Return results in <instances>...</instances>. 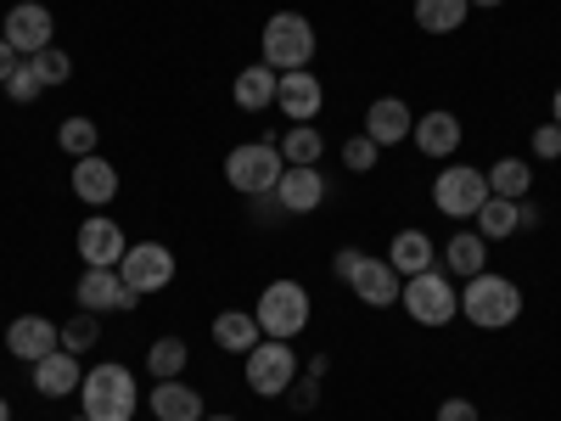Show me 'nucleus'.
I'll use <instances>...</instances> for the list:
<instances>
[{"instance_id": "obj_41", "label": "nucleus", "mask_w": 561, "mask_h": 421, "mask_svg": "<svg viewBox=\"0 0 561 421\" xmlns=\"http://www.w3.org/2000/svg\"><path fill=\"white\" fill-rule=\"evenodd\" d=\"M325 371H332V360H325V349H320V354L304 365V377H325Z\"/></svg>"}, {"instance_id": "obj_5", "label": "nucleus", "mask_w": 561, "mask_h": 421, "mask_svg": "<svg viewBox=\"0 0 561 421\" xmlns=\"http://www.w3.org/2000/svg\"><path fill=\"white\" fill-rule=\"evenodd\" d=\"M399 309L415 320V326H449L455 315H460V287H455V275H444V270H421V275H410L404 281V293H399Z\"/></svg>"}, {"instance_id": "obj_36", "label": "nucleus", "mask_w": 561, "mask_h": 421, "mask_svg": "<svg viewBox=\"0 0 561 421\" xmlns=\"http://www.w3.org/2000/svg\"><path fill=\"white\" fill-rule=\"evenodd\" d=\"M534 158H545V163L561 158V124H539L534 129Z\"/></svg>"}, {"instance_id": "obj_38", "label": "nucleus", "mask_w": 561, "mask_h": 421, "mask_svg": "<svg viewBox=\"0 0 561 421\" xmlns=\"http://www.w3.org/2000/svg\"><path fill=\"white\" fill-rule=\"evenodd\" d=\"M438 421H483V416H478L472 399H444V405H438Z\"/></svg>"}, {"instance_id": "obj_29", "label": "nucleus", "mask_w": 561, "mask_h": 421, "mask_svg": "<svg viewBox=\"0 0 561 421\" xmlns=\"http://www.w3.org/2000/svg\"><path fill=\"white\" fill-rule=\"evenodd\" d=\"M185 365H192V343L185 338H158L152 349H147V377L152 383H169V377H185Z\"/></svg>"}, {"instance_id": "obj_46", "label": "nucleus", "mask_w": 561, "mask_h": 421, "mask_svg": "<svg viewBox=\"0 0 561 421\" xmlns=\"http://www.w3.org/2000/svg\"><path fill=\"white\" fill-rule=\"evenodd\" d=\"M203 421H242V416H203Z\"/></svg>"}, {"instance_id": "obj_27", "label": "nucleus", "mask_w": 561, "mask_h": 421, "mask_svg": "<svg viewBox=\"0 0 561 421\" xmlns=\"http://www.w3.org/2000/svg\"><path fill=\"white\" fill-rule=\"evenodd\" d=\"M472 18V0H415V29L421 34H460Z\"/></svg>"}, {"instance_id": "obj_19", "label": "nucleus", "mask_w": 561, "mask_h": 421, "mask_svg": "<svg viewBox=\"0 0 561 421\" xmlns=\"http://www.w3.org/2000/svg\"><path fill=\"white\" fill-rule=\"evenodd\" d=\"M34 371V394L39 399H73L79 394V383H84V365H79V354H68V349H51L39 365H28Z\"/></svg>"}, {"instance_id": "obj_23", "label": "nucleus", "mask_w": 561, "mask_h": 421, "mask_svg": "<svg viewBox=\"0 0 561 421\" xmlns=\"http://www.w3.org/2000/svg\"><path fill=\"white\" fill-rule=\"evenodd\" d=\"M388 264L410 281V275H421V270H438V248H433V237L427 230H399V237L388 242Z\"/></svg>"}, {"instance_id": "obj_24", "label": "nucleus", "mask_w": 561, "mask_h": 421, "mask_svg": "<svg viewBox=\"0 0 561 421\" xmlns=\"http://www.w3.org/2000/svg\"><path fill=\"white\" fill-rule=\"evenodd\" d=\"M438 259H444V275L472 281V275H483V270H489V242L478 237V230H455L449 248H444Z\"/></svg>"}, {"instance_id": "obj_48", "label": "nucleus", "mask_w": 561, "mask_h": 421, "mask_svg": "<svg viewBox=\"0 0 561 421\" xmlns=\"http://www.w3.org/2000/svg\"><path fill=\"white\" fill-rule=\"evenodd\" d=\"M0 18H7V12H0Z\"/></svg>"}, {"instance_id": "obj_6", "label": "nucleus", "mask_w": 561, "mask_h": 421, "mask_svg": "<svg viewBox=\"0 0 561 421\" xmlns=\"http://www.w3.org/2000/svg\"><path fill=\"white\" fill-rule=\"evenodd\" d=\"M280 169L287 163H280L275 140H242V147L225 152V180H230V192H242V197H270Z\"/></svg>"}, {"instance_id": "obj_39", "label": "nucleus", "mask_w": 561, "mask_h": 421, "mask_svg": "<svg viewBox=\"0 0 561 421\" xmlns=\"http://www.w3.org/2000/svg\"><path fill=\"white\" fill-rule=\"evenodd\" d=\"M359 264H365V248H337V259H332V275H337V281H348Z\"/></svg>"}, {"instance_id": "obj_34", "label": "nucleus", "mask_w": 561, "mask_h": 421, "mask_svg": "<svg viewBox=\"0 0 561 421\" xmlns=\"http://www.w3.org/2000/svg\"><path fill=\"white\" fill-rule=\"evenodd\" d=\"M0 90H7V96H12V107H34V102L45 96V84H39V73H34V62H28V57H23V62L12 68V79L0 84Z\"/></svg>"}, {"instance_id": "obj_2", "label": "nucleus", "mask_w": 561, "mask_h": 421, "mask_svg": "<svg viewBox=\"0 0 561 421\" xmlns=\"http://www.w3.org/2000/svg\"><path fill=\"white\" fill-rule=\"evenodd\" d=\"M460 315L478 326V332H505V326H517L523 320V287L511 275H472V281H460Z\"/></svg>"}, {"instance_id": "obj_11", "label": "nucleus", "mask_w": 561, "mask_h": 421, "mask_svg": "<svg viewBox=\"0 0 561 421\" xmlns=\"http://www.w3.org/2000/svg\"><path fill=\"white\" fill-rule=\"evenodd\" d=\"M73 248H79L84 270H118V264H124V253H129V242H124L118 219H107V214H90V219L79 225Z\"/></svg>"}, {"instance_id": "obj_25", "label": "nucleus", "mask_w": 561, "mask_h": 421, "mask_svg": "<svg viewBox=\"0 0 561 421\" xmlns=\"http://www.w3.org/2000/svg\"><path fill=\"white\" fill-rule=\"evenodd\" d=\"M275 90H280V73L253 62V68L237 73V84H230V102H237L242 113H264V107H275Z\"/></svg>"}, {"instance_id": "obj_42", "label": "nucleus", "mask_w": 561, "mask_h": 421, "mask_svg": "<svg viewBox=\"0 0 561 421\" xmlns=\"http://www.w3.org/2000/svg\"><path fill=\"white\" fill-rule=\"evenodd\" d=\"M539 219H545V214H539V208L523 197V230H539Z\"/></svg>"}, {"instance_id": "obj_43", "label": "nucleus", "mask_w": 561, "mask_h": 421, "mask_svg": "<svg viewBox=\"0 0 561 421\" xmlns=\"http://www.w3.org/2000/svg\"><path fill=\"white\" fill-rule=\"evenodd\" d=\"M550 124H561V84H556V96H550Z\"/></svg>"}, {"instance_id": "obj_17", "label": "nucleus", "mask_w": 561, "mask_h": 421, "mask_svg": "<svg viewBox=\"0 0 561 421\" xmlns=\"http://www.w3.org/2000/svg\"><path fill=\"white\" fill-rule=\"evenodd\" d=\"M275 208L280 214H314L320 203H325V174L320 169H280V180H275Z\"/></svg>"}, {"instance_id": "obj_9", "label": "nucleus", "mask_w": 561, "mask_h": 421, "mask_svg": "<svg viewBox=\"0 0 561 421\" xmlns=\"http://www.w3.org/2000/svg\"><path fill=\"white\" fill-rule=\"evenodd\" d=\"M174 270H180V259H174V248H163V242H129V253H124V264H118L124 287H129L135 298L163 293L169 281H174Z\"/></svg>"}, {"instance_id": "obj_21", "label": "nucleus", "mask_w": 561, "mask_h": 421, "mask_svg": "<svg viewBox=\"0 0 561 421\" xmlns=\"http://www.w3.org/2000/svg\"><path fill=\"white\" fill-rule=\"evenodd\" d=\"M147 410H152L158 421H203V416H208L203 394H197L192 383H185V377L152 383V394H147Z\"/></svg>"}, {"instance_id": "obj_33", "label": "nucleus", "mask_w": 561, "mask_h": 421, "mask_svg": "<svg viewBox=\"0 0 561 421\" xmlns=\"http://www.w3.org/2000/svg\"><path fill=\"white\" fill-rule=\"evenodd\" d=\"M34 62V73H39V84L45 90H62L68 79H73V57L62 52V45H45V52L39 57H28Z\"/></svg>"}, {"instance_id": "obj_44", "label": "nucleus", "mask_w": 561, "mask_h": 421, "mask_svg": "<svg viewBox=\"0 0 561 421\" xmlns=\"http://www.w3.org/2000/svg\"><path fill=\"white\" fill-rule=\"evenodd\" d=\"M472 7H483V12H494V7H505V0H472Z\"/></svg>"}, {"instance_id": "obj_8", "label": "nucleus", "mask_w": 561, "mask_h": 421, "mask_svg": "<svg viewBox=\"0 0 561 421\" xmlns=\"http://www.w3.org/2000/svg\"><path fill=\"white\" fill-rule=\"evenodd\" d=\"M489 203V174L483 169H472V163H455V169H438V180H433V208L444 214V219H478V208Z\"/></svg>"}, {"instance_id": "obj_15", "label": "nucleus", "mask_w": 561, "mask_h": 421, "mask_svg": "<svg viewBox=\"0 0 561 421\" xmlns=\"http://www.w3.org/2000/svg\"><path fill=\"white\" fill-rule=\"evenodd\" d=\"M68 185H73V197L84 203V208H107L113 197H118V169L102 158V152H90V158H73V169H68Z\"/></svg>"}, {"instance_id": "obj_12", "label": "nucleus", "mask_w": 561, "mask_h": 421, "mask_svg": "<svg viewBox=\"0 0 561 421\" xmlns=\"http://www.w3.org/2000/svg\"><path fill=\"white\" fill-rule=\"evenodd\" d=\"M275 107L287 113V124H314L320 107H325V79L314 68H298V73H280V90H275Z\"/></svg>"}, {"instance_id": "obj_35", "label": "nucleus", "mask_w": 561, "mask_h": 421, "mask_svg": "<svg viewBox=\"0 0 561 421\" xmlns=\"http://www.w3.org/2000/svg\"><path fill=\"white\" fill-rule=\"evenodd\" d=\"M377 158H382V147H377L365 129L343 140V169H348V174H370V169H377Z\"/></svg>"}, {"instance_id": "obj_4", "label": "nucleus", "mask_w": 561, "mask_h": 421, "mask_svg": "<svg viewBox=\"0 0 561 421\" xmlns=\"http://www.w3.org/2000/svg\"><path fill=\"white\" fill-rule=\"evenodd\" d=\"M314 52H320V39H314V23H309L304 12H275V18L264 23V34H259V62L275 68V73L309 68Z\"/></svg>"}, {"instance_id": "obj_10", "label": "nucleus", "mask_w": 561, "mask_h": 421, "mask_svg": "<svg viewBox=\"0 0 561 421\" xmlns=\"http://www.w3.org/2000/svg\"><path fill=\"white\" fill-rule=\"evenodd\" d=\"M0 39H7L18 57H39L45 45H57V18H51V7H39V0H18V7L0 18Z\"/></svg>"}, {"instance_id": "obj_13", "label": "nucleus", "mask_w": 561, "mask_h": 421, "mask_svg": "<svg viewBox=\"0 0 561 421\" xmlns=\"http://www.w3.org/2000/svg\"><path fill=\"white\" fill-rule=\"evenodd\" d=\"M73 298H79V309H90V315H124V309L140 304V298L124 287L118 270H84L79 287H73Z\"/></svg>"}, {"instance_id": "obj_3", "label": "nucleus", "mask_w": 561, "mask_h": 421, "mask_svg": "<svg viewBox=\"0 0 561 421\" xmlns=\"http://www.w3.org/2000/svg\"><path fill=\"white\" fill-rule=\"evenodd\" d=\"M253 315H259V332H264V338L298 343V338L309 332V320H314V304H309V287H304V281L280 275V281H270V287L259 293Z\"/></svg>"}, {"instance_id": "obj_14", "label": "nucleus", "mask_w": 561, "mask_h": 421, "mask_svg": "<svg viewBox=\"0 0 561 421\" xmlns=\"http://www.w3.org/2000/svg\"><path fill=\"white\" fill-rule=\"evenodd\" d=\"M348 293H354L365 309H393L399 293H404V275H399L388 259H370V253H365V264L348 275Z\"/></svg>"}, {"instance_id": "obj_28", "label": "nucleus", "mask_w": 561, "mask_h": 421, "mask_svg": "<svg viewBox=\"0 0 561 421\" xmlns=\"http://www.w3.org/2000/svg\"><path fill=\"white\" fill-rule=\"evenodd\" d=\"M478 237L483 242H505V237H517L523 230V203H511V197H489L483 208H478Z\"/></svg>"}, {"instance_id": "obj_16", "label": "nucleus", "mask_w": 561, "mask_h": 421, "mask_svg": "<svg viewBox=\"0 0 561 421\" xmlns=\"http://www.w3.org/2000/svg\"><path fill=\"white\" fill-rule=\"evenodd\" d=\"M7 349H12V360L39 365L51 349H62V326L45 320V315H18V320L7 326Z\"/></svg>"}, {"instance_id": "obj_1", "label": "nucleus", "mask_w": 561, "mask_h": 421, "mask_svg": "<svg viewBox=\"0 0 561 421\" xmlns=\"http://www.w3.org/2000/svg\"><path fill=\"white\" fill-rule=\"evenodd\" d=\"M73 399H79V416H90V421H135V410H140L135 371H129V365H118V360L90 365Z\"/></svg>"}, {"instance_id": "obj_18", "label": "nucleus", "mask_w": 561, "mask_h": 421, "mask_svg": "<svg viewBox=\"0 0 561 421\" xmlns=\"http://www.w3.org/2000/svg\"><path fill=\"white\" fill-rule=\"evenodd\" d=\"M410 140H415V152H421V158L444 163V158L460 152V118H455L449 107H433V113H421V118H415Z\"/></svg>"}, {"instance_id": "obj_37", "label": "nucleus", "mask_w": 561, "mask_h": 421, "mask_svg": "<svg viewBox=\"0 0 561 421\" xmlns=\"http://www.w3.org/2000/svg\"><path fill=\"white\" fill-rule=\"evenodd\" d=\"M287 399H293V410H314V405H320V377H298V383L287 388Z\"/></svg>"}, {"instance_id": "obj_31", "label": "nucleus", "mask_w": 561, "mask_h": 421, "mask_svg": "<svg viewBox=\"0 0 561 421\" xmlns=\"http://www.w3.org/2000/svg\"><path fill=\"white\" fill-rule=\"evenodd\" d=\"M57 147H62L68 158H90V152L102 147V129H96V118H84V113L62 118V129H57Z\"/></svg>"}, {"instance_id": "obj_7", "label": "nucleus", "mask_w": 561, "mask_h": 421, "mask_svg": "<svg viewBox=\"0 0 561 421\" xmlns=\"http://www.w3.org/2000/svg\"><path fill=\"white\" fill-rule=\"evenodd\" d=\"M242 377H248V394H259V399H287V388L304 377L298 349L280 343V338H264V343L242 360Z\"/></svg>"}, {"instance_id": "obj_20", "label": "nucleus", "mask_w": 561, "mask_h": 421, "mask_svg": "<svg viewBox=\"0 0 561 421\" xmlns=\"http://www.w3.org/2000/svg\"><path fill=\"white\" fill-rule=\"evenodd\" d=\"M410 129H415V113L399 96H377V102L365 107V135L377 140V147H404Z\"/></svg>"}, {"instance_id": "obj_26", "label": "nucleus", "mask_w": 561, "mask_h": 421, "mask_svg": "<svg viewBox=\"0 0 561 421\" xmlns=\"http://www.w3.org/2000/svg\"><path fill=\"white\" fill-rule=\"evenodd\" d=\"M483 174H489V197L523 203V197L534 192V169H528V158H494Z\"/></svg>"}, {"instance_id": "obj_30", "label": "nucleus", "mask_w": 561, "mask_h": 421, "mask_svg": "<svg viewBox=\"0 0 561 421\" xmlns=\"http://www.w3.org/2000/svg\"><path fill=\"white\" fill-rule=\"evenodd\" d=\"M325 158V135L314 124H293L287 135H280V163H293V169H314Z\"/></svg>"}, {"instance_id": "obj_32", "label": "nucleus", "mask_w": 561, "mask_h": 421, "mask_svg": "<svg viewBox=\"0 0 561 421\" xmlns=\"http://www.w3.org/2000/svg\"><path fill=\"white\" fill-rule=\"evenodd\" d=\"M96 343H102V315L79 309V315H68V320H62V349H68V354H79V360H84Z\"/></svg>"}, {"instance_id": "obj_22", "label": "nucleus", "mask_w": 561, "mask_h": 421, "mask_svg": "<svg viewBox=\"0 0 561 421\" xmlns=\"http://www.w3.org/2000/svg\"><path fill=\"white\" fill-rule=\"evenodd\" d=\"M214 349H225V354H253L259 343H264V332H259V315L253 309H225V315H214Z\"/></svg>"}, {"instance_id": "obj_40", "label": "nucleus", "mask_w": 561, "mask_h": 421, "mask_svg": "<svg viewBox=\"0 0 561 421\" xmlns=\"http://www.w3.org/2000/svg\"><path fill=\"white\" fill-rule=\"evenodd\" d=\"M18 62H23V57L12 52V45H7V39H0V84H7V79H12V68H18Z\"/></svg>"}, {"instance_id": "obj_45", "label": "nucleus", "mask_w": 561, "mask_h": 421, "mask_svg": "<svg viewBox=\"0 0 561 421\" xmlns=\"http://www.w3.org/2000/svg\"><path fill=\"white\" fill-rule=\"evenodd\" d=\"M0 421H12V405H7V394H0Z\"/></svg>"}, {"instance_id": "obj_47", "label": "nucleus", "mask_w": 561, "mask_h": 421, "mask_svg": "<svg viewBox=\"0 0 561 421\" xmlns=\"http://www.w3.org/2000/svg\"><path fill=\"white\" fill-rule=\"evenodd\" d=\"M73 421H90V416H73Z\"/></svg>"}]
</instances>
